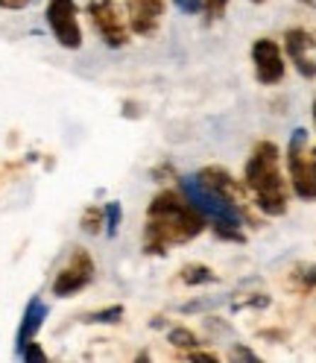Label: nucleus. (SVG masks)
Wrapping results in <instances>:
<instances>
[{
	"mask_svg": "<svg viewBox=\"0 0 316 363\" xmlns=\"http://www.w3.org/2000/svg\"><path fill=\"white\" fill-rule=\"evenodd\" d=\"M313 121H316V100H313Z\"/></svg>",
	"mask_w": 316,
	"mask_h": 363,
	"instance_id": "nucleus-28",
	"label": "nucleus"
},
{
	"mask_svg": "<svg viewBox=\"0 0 316 363\" xmlns=\"http://www.w3.org/2000/svg\"><path fill=\"white\" fill-rule=\"evenodd\" d=\"M246 185L255 194L258 208L269 217H281L287 211V191L278 173V150L276 144L261 141L246 162Z\"/></svg>",
	"mask_w": 316,
	"mask_h": 363,
	"instance_id": "nucleus-2",
	"label": "nucleus"
},
{
	"mask_svg": "<svg viewBox=\"0 0 316 363\" xmlns=\"http://www.w3.org/2000/svg\"><path fill=\"white\" fill-rule=\"evenodd\" d=\"M44 316H47V305H44L41 299H30V305L24 311V320H21V328H18V337H15L18 352L38 334V328L44 325Z\"/></svg>",
	"mask_w": 316,
	"mask_h": 363,
	"instance_id": "nucleus-11",
	"label": "nucleus"
},
{
	"mask_svg": "<svg viewBox=\"0 0 316 363\" xmlns=\"http://www.w3.org/2000/svg\"><path fill=\"white\" fill-rule=\"evenodd\" d=\"M182 281L188 284V287H199V284H214L217 281V272H211L208 267H202V264H185L182 267Z\"/></svg>",
	"mask_w": 316,
	"mask_h": 363,
	"instance_id": "nucleus-13",
	"label": "nucleus"
},
{
	"mask_svg": "<svg viewBox=\"0 0 316 363\" xmlns=\"http://www.w3.org/2000/svg\"><path fill=\"white\" fill-rule=\"evenodd\" d=\"M170 343L176 349H196L199 346V337L193 331H188V328H173L170 331Z\"/></svg>",
	"mask_w": 316,
	"mask_h": 363,
	"instance_id": "nucleus-15",
	"label": "nucleus"
},
{
	"mask_svg": "<svg viewBox=\"0 0 316 363\" xmlns=\"http://www.w3.org/2000/svg\"><path fill=\"white\" fill-rule=\"evenodd\" d=\"M196 179H199L208 191H214V194L225 196L229 202H240V199H243V188L237 185L235 179H232V173L225 170V167L211 164V167H205V170H199V173H196Z\"/></svg>",
	"mask_w": 316,
	"mask_h": 363,
	"instance_id": "nucleus-10",
	"label": "nucleus"
},
{
	"mask_svg": "<svg viewBox=\"0 0 316 363\" xmlns=\"http://www.w3.org/2000/svg\"><path fill=\"white\" fill-rule=\"evenodd\" d=\"M191 360H196V363H217L220 357L217 354H208V352H191Z\"/></svg>",
	"mask_w": 316,
	"mask_h": 363,
	"instance_id": "nucleus-24",
	"label": "nucleus"
},
{
	"mask_svg": "<svg viewBox=\"0 0 316 363\" xmlns=\"http://www.w3.org/2000/svg\"><path fill=\"white\" fill-rule=\"evenodd\" d=\"M310 162H313V164H316V150H313V152H310Z\"/></svg>",
	"mask_w": 316,
	"mask_h": 363,
	"instance_id": "nucleus-27",
	"label": "nucleus"
},
{
	"mask_svg": "<svg viewBox=\"0 0 316 363\" xmlns=\"http://www.w3.org/2000/svg\"><path fill=\"white\" fill-rule=\"evenodd\" d=\"M305 4H310V0H305Z\"/></svg>",
	"mask_w": 316,
	"mask_h": 363,
	"instance_id": "nucleus-30",
	"label": "nucleus"
},
{
	"mask_svg": "<svg viewBox=\"0 0 316 363\" xmlns=\"http://www.w3.org/2000/svg\"><path fill=\"white\" fill-rule=\"evenodd\" d=\"M232 357H235V360H258V354H255L252 349H243V346H235Z\"/></svg>",
	"mask_w": 316,
	"mask_h": 363,
	"instance_id": "nucleus-23",
	"label": "nucleus"
},
{
	"mask_svg": "<svg viewBox=\"0 0 316 363\" xmlns=\"http://www.w3.org/2000/svg\"><path fill=\"white\" fill-rule=\"evenodd\" d=\"M103 225H106V235L115 238L118 235V225H120V202H108V206L103 208Z\"/></svg>",
	"mask_w": 316,
	"mask_h": 363,
	"instance_id": "nucleus-14",
	"label": "nucleus"
},
{
	"mask_svg": "<svg viewBox=\"0 0 316 363\" xmlns=\"http://www.w3.org/2000/svg\"><path fill=\"white\" fill-rule=\"evenodd\" d=\"M179 188H182L185 199L191 206L205 217V220H214V223H225V225H240L243 223V214L237 211L235 202H229L225 196L208 191L196 176H182L179 179Z\"/></svg>",
	"mask_w": 316,
	"mask_h": 363,
	"instance_id": "nucleus-3",
	"label": "nucleus"
},
{
	"mask_svg": "<svg viewBox=\"0 0 316 363\" xmlns=\"http://www.w3.org/2000/svg\"><path fill=\"white\" fill-rule=\"evenodd\" d=\"M123 320V308L120 305H111V308H103L97 313H88L85 323H120Z\"/></svg>",
	"mask_w": 316,
	"mask_h": 363,
	"instance_id": "nucleus-16",
	"label": "nucleus"
},
{
	"mask_svg": "<svg viewBox=\"0 0 316 363\" xmlns=\"http://www.w3.org/2000/svg\"><path fill=\"white\" fill-rule=\"evenodd\" d=\"M266 305H269V296H264V293H255V296L237 299L235 302V311H240V308H266Z\"/></svg>",
	"mask_w": 316,
	"mask_h": 363,
	"instance_id": "nucleus-19",
	"label": "nucleus"
},
{
	"mask_svg": "<svg viewBox=\"0 0 316 363\" xmlns=\"http://www.w3.org/2000/svg\"><path fill=\"white\" fill-rule=\"evenodd\" d=\"M47 24L56 41L67 50H77L82 44V30L77 24V4L74 0H50L47 4Z\"/></svg>",
	"mask_w": 316,
	"mask_h": 363,
	"instance_id": "nucleus-5",
	"label": "nucleus"
},
{
	"mask_svg": "<svg viewBox=\"0 0 316 363\" xmlns=\"http://www.w3.org/2000/svg\"><path fill=\"white\" fill-rule=\"evenodd\" d=\"M176 6L182 12H188V15H196L202 9V0H176Z\"/></svg>",
	"mask_w": 316,
	"mask_h": 363,
	"instance_id": "nucleus-22",
	"label": "nucleus"
},
{
	"mask_svg": "<svg viewBox=\"0 0 316 363\" xmlns=\"http://www.w3.org/2000/svg\"><path fill=\"white\" fill-rule=\"evenodd\" d=\"M149 223L144 232V252L147 255H164L170 243H188L202 229H205V217H202L188 199H179V194H158L149 202Z\"/></svg>",
	"mask_w": 316,
	"mask_h": 363,
	"instance_id": "nucleus-1",
	"label": "nucleus"
},
{
	"mask_svg": "<svg viewBox=\"0 0 316 363\" xmlns=\"http://www.w3.org/2000/svg\"><path fill=\"white\" fill-rule=\"evenodd\" d=\"M18 354L24 357V360H47V354H44V352L38 349V343H33V340H30V343H27L24 349H21Z\"/></svg>",
	"mask_w": 316,
	"mask_h": 363,
	"instance_id": "nucleus-20",
	"label": "nucleus"
},
{
	"mask_svg": "<svg viewBox=\"0 0 316 363\" xmlns=\"http://www.w3.org/2000/svg\"><path fill=\"white\" fill-rule=\"evenodd\" d=\"M91 279H94V261H91V255H88V252L77 249L71 264H67L56 276V281H53V296H59V299L74 296V293H79Z\"/></svg>",
	"mask_w": 316,
	"mask_h": 363,
	"instance_id": "nucleus-7",
	"label": "nucleus"
},
{
	"mask_svg": "<svg viewBox=\"0 0 316 363\" xmlns=\"http://www.w3.org/2000/svg\"><path fill=\"white\" fill-rule=\"evenodd\" d=\"M293 62H296V71H299L305 79H313V77H316V65H313L307 56H302V59H293Z\"/></svg>",
	"mask_w": 316,
	"mask_h": 363,
	"instance_id": "nucleus-21",
	"label": "nucleus"
},
{
	"mask_svg": "<svg viewBox=\"0 0 316 363\" xmlns=\"http://www.w3.org/2000/svg\"><path fill=\"white\" fill-rule=\"evenodd\" d=\"M30 6V0H0V9H24Z\"/></svg>",
	"mask_w": 316,
	"mask_h": 363,
	"instance_id": "nucleus-25",
	"label": "nucleus"
},
{
	"mask_svg": "<svg viewBox=\"0 0 316 363\" xmlns=\"http://www.w3.org/2000/svg\"><path fill=\"white\" fill-rule=\"evenodd\" d=\"M88 15H91L97 33L103 35L108 48H123L129 41V30L115 9V0H91V4H88Z\"/></svg>",
	"mask_w": 316,
	"mask_h": 363,
	"instance_id": "nucleus-6",
	"label": "nucleus"
},
{
	"mask_svg": "<svg viewBox=\"0 0 316 363\" xmlns=\"http://www.w3.org/2000/svg\"><path fill=\"white\" fill-rule=\"evenodd\" d=\"M307 279H310V284H316V267H307Z\"/></svg>",
	"mask_w": 316,
	"mask_h": 363,
	"instance_id": "nucleus-26",
	"label": "nucleus"
},
{
	"mask_svg": "<svg viewBox=\"0 0 316 363\" xmlns=\"http://www.w3.org/2000/svg\"><path fill=\"white\" fill-rule=\"evenodd\" d=\"M252 62H255V77L261 85H276L284 77V59L281 48L273 38H258L252 44Z\"/></svg>",
	"mask_w": 316,
	"mask_h": 363,
	"instance_id": "nucleus-8",
	"label": "nucleus"
},
{
	"mask_svg": "<svg viewBox=\"0 0 316 363\" xmlns=\"http://www.w3.org/2000/svg\"><path fill=\"white\" fill-rule=\"evenodd\" d=\"M305 144H307V132L296 129L290 138L287 150V164H290V179H293V191L302 199H316V164L310 158H305Z\"/></svg>",
	"mask_w": 316,
	"mask_h": 363,
	"instance_id": "nucleus-4",
	"label": "nucleus"
},
{
	"mask_svg": "<svg viewBox=\"0 0 316 363\" xmlns=\"http://www.w3.org/2000/svg\"><path fill=\"white\" fill-rule=\"evenodd\" d=\"M284 48H287L290 59H302V56H307L310 48H316V35H310L307 30H287Z\"/></svg>",
	"mask_w": 316,
	"mask_h": 363,
	"instance_id": "nucleus-12",
	"label": "nucleus"
},
{
	"mask_svg": "<svg viewBox=\"0 0 316 363\" xmlns=\"http://www.w3.org/2000/svg\"><path fill=\"white\" fill-rule=\"evenodd\" d=\"M252 4H264V0H252Z\"/></svg>",
	"mask_w": 316,
	"mask_h": 363,
	"instance_id": "nucleus-29",
	"label": "nucleus"
},
{
	"mask_svg": "<svg viewBox=\"0 0 316 363\" xmlns=\"http://www.w3.org/2000/svg\"><path fill=\"white\" fill-rule=\"evenodd\" d=\"M100 225H103V211H100V208H88V211L82 214V229H85L88 235H97Z\"/></svg>",
	"mask_w": 316,
	"mask_h": 363,
	"instance_id": "nucleus-17",
	"label": "nucleus"
},
{
	"mask_svg": "<svg viewBox=\"0 0 316 363\" xmlns=\"http://www.w3.org/2000/svg\"><path fill=\"white\" fill-rule=\"evenodd\" d=\"M164 12V0H129V27L138 35H149Z\"/></svg>",
	"mask_w": 316,
	"mask_h": 363,
	"instance_id": "nucleus-9",
	"label": "nucleus"
},
{
	"mask_svg": "<svg viewBox=\"0 0 316 363\" xmlns=\"http://www.w3.org/2000/svg\"><path fill=\"white\" fill-rule=\"evenodd\" d=\"M225 6H229V0H202V12L208 15V21H217L225 15Z\"/></svg>",
	"mask_w": 316,
	"mask_h": 363,
	"instance_id": "nucleus-18",
	"label": "nucleus"
}]
</instances>
